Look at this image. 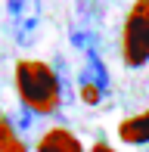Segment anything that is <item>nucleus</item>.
<instances>
[{
	"label": "nucleus",
	"instance_id": "nucleus-1",
	"mask_svg": "<svg viewBox=\"0 0 149 152\" xmlns=\"http://www.w3.org/2000/svg\"><path fill=\"white\" fill-rule=\"evenodd\" d=\"M12 84L19 106L34 112L37 118L59 115L65 102V78L44 59H19L12 68Z\"/></svg>",
	"mask_w": 149,
	"mask_h": 152
},
{
	"label": "nucleus",
	"instance_id": "nucleus-2",
	"mask_svg": "<svg viewBox=\"0 0 149 152\" xmlns=\"http://www.w3.org/2000/svg\"><path fill=\"white\" fill-rule=\"evenodd\" d=\"M121 62L127 68L149 65V0H134L121 25Z\"/></svg>",
	"mask_w": 149,
	"mask_h": 152
},
{
	"label": "nucleus",
	"instance_id": "nucleus-3",
	"mask_svg": "<svg viewBox=\"0 0 149 152\" xmlns=\"http://www.w3.org/2000/svg\"><path fill=\"white\" fill-rule=\"evenodd\" d=\"M34 149L37 152H84V143H81L69 127H59L56 124V127H50V130L40 134Z\"/></svg>",
	"mask_w": 149,
	"mask_h": 152
},
{
	"label": "nucleus",
	"instance_id": "nucleus-4",
	"mask_svg": "<svg viewBox=\"0 0 149 152\" xmlns=\"http://www.w3.org/2000/svg\"><path fill=\"white\" fill-rule=\"evenodd\" d=\"M118 140L127 146H149V106L118 124Z\"/></svg>",
	"mask_w": 149,
	"mask_h": 152
},
{
	"label": "nucleus",
	"instance_id": "nucleus-5",
	"mask_svg": "<svg viewBox=\"0 0 149 152\" xmlns=\"http://www.w3.org/2000/svg\"><path fill=\"white\" fill-rule=\"evenodd\" d=\"M78 78H81V81H90V84H96L106 96H109V90H112V78H109V68H106V59L99 56V50L84 53V62H81Z\"/></svg>",
	"mask_w": 149,
	"mask_h": 152
},
{
	"label": "nucleus",
	"instance_id": "nucleus-6",
	"mask_svg": "<svg viewBox=\"0 0 149 152\" xmlns=\"http://www.w3.org/2000/svg\"><path fill=\"white\" fill-rule=\"evenodd\" d=\"M0 152H31L28 143H25V137L12 127V121H9L6 112H0Z\"/></svg>",
	"mask_w": 149,
	"mask_h": 152
},
{
	"label": "nucleus",
	"instance_id": "nucleus-7",
	"mask_svg": "<svg viewBox=\"0 0 149 152\" xmlns=\"http://www.w3.org/2000/svg\"><path fill=\"white\" fill-rule=\"evenodd\" d=\"M69 44L74 47L78 53H90V50H99V34L96 28H90V25H69Z\"/></svg>",
	"mask_w": 149,
	"mask_h": 152
},
{
	"label": "nucleus",
	"instance_id": "nucleus-8",
	"mask_svg": "<svg viewBox=\"0 0 149 152\" xmlns=\"http://www.w3.org/2000/svg\"><path fill=\"white\" fill-rule=\"evenodd\" d=\"M6 12H9V28L28 19H40V0H6Z\"/></svg>",
	"mask_w": 149,
	"mask_h": 152
},
{
	"label": "nucleus",
	"instance_id": "nucleus-9",
	"mask_svg": "<svg viewBox=\"0 0 149 152\" xmlns=\"http://www.w3.org/2000/svg\"><path fill=\"white\" fill-rule=\"evenodd\" d=\"M74 6H78V16H81V25H99L103 22V6H99V0H74Z\"/></svg>",
	"mask_w": 149,
	"mask_h": 152
},
{
	"label": "nucleus",
	"instance_id": "nucleus-10",
	"mask_svg": "<svg viewBox=\"0 0 149 152\" xmlns=\"http://www.w3.org/2000/svg\"><path fill=\"white\" fill-rule=\"evenodd\" d=\"M6 115H9L12 127H16L19 134H28V130L34 127V118H37V115H34V112H28V109H25V106H19L16 112H6Z\"/></svg>",
	"mask_w": 149,
	"mask_h": 152
},
{
	"label": "nucleus",
	"instance_id": "nucleus-11",
	"mask_svg": "<svg viewBox=\"0 0 149 152\" xmlns=\"http://www.w3.org/2000/svg\"><path fill=\"white\" fill-rule=\"evenodd\" d=\"M90 152H115V149H112V146H109L106 140H96V143L90 146Z\"/></svg>",
	"mask_w": 149,
	"mask_h": 152
}]
</instances>
